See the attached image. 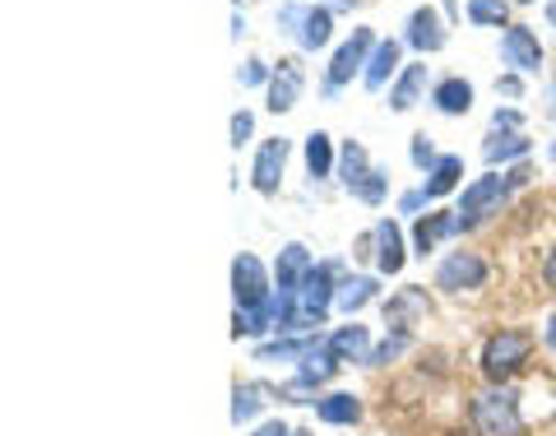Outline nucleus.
Listing matches in <instances>:
<instances>
[{
  "label": "nucleus",
  "mask_w": 556,
  "mask_h": 436,
  "mask_svg": "<svg viewBox=\"0 0 556 436\" xmlns=\"http://www.w3.org/2000/svg\"><path fill=\"white\" fill-rule=\"evenodd\" d=\"M334 298H339V288L329 284V265H316V270L302 278L298 292H288V321H283V329H311V325H320L329 316V307H334Z\"/></svg>",
  "instance_id": "obj_1"
},
{
  "label": "nucleus",
  "mask_w": 556,
  "mask_h": 436,
  "mask_svg": "<svg viewBox=\"0 0 556 436\" xmlns=\"http://www.w3.org/2000/svg\"><path fill=\"white\" fill-rule=\"evenodd\" d=\"M525 177H529L525 167H515L510 177H496V172H486V177H478L473 186L464 190V204L455 209V214H459V228H478V223H482L486 214H492V209H496L501 200L510 196V186H519Z\"/></svg>",
  "instance_id": "obj_2"
},
{
  "label": "nucleus",
  "mask_w": 556,
  "mask_h": 436,
  "mask_svg": "<svg viewBox=\"0 0 556 436\" xmlns=\"http://www.w3.org/2000/svg\"><path fill=\"white\" fill-rule=\"evenodd\" d=\"M533 358V335L525 329H501L482 348V372L486 381H510L515 372H525V362Z\"/></svg>",
  "instance_id": "obj_3"
},
{
  "label": "nucleus",
  "mask_w": 556,
  "mask_h": 436,
  "mask_svg": "<svg viewBox=\"0 0 556 436\" xmlns=\"http://www.w3.org/2000/svg\"><path fill=\"white\" fill-rule=\"evenodd\" d=\"M473 427L482 436H525V418H519L515 390H486L473 399Z\"/></svg>",
  "instance_id": "obj_4"
},
{
  "label": "nucleus",
  "mask_w": 556,
  "mask_h": 436,
  "mask_svg": "<svg viewBox=\"0 0 556 436\" xmlns=\"http://www.w3.org/2000/svg\"><path fill=\"white\" fill-rule=\"evenodd\" d=\"M232 292H237V311H251V307H265L274 298V288H269V274L265 265L251 256V251H241L232 260Z\"/></svg>",
  "instance_id": "obj_5"
},
{
  "label": "nucleus",
  "mask_w": 556,
  "mask_h": 436,
  "mask_svg": "<svg viewBox=\"0 0 556 436\" xmlns=\"http://www.w3.org/2000/svg\"><path fill=\"white\" fill-rule=\"evenodd\" d=\"M482 278H486V265L473 256V251H455V256H445L441 260V270H437V288L445 292H464V288H482Z\"/></svg>",
  "instance_id": "obj_6"
},
{
  "label": "nucleus",
  "mask_w": 556,
  "mask_h": 436,
  "mask_svg": "<svg viewBox=\"0 0 556 436\" xmlns=\"http://www.w3.org/2000/svg\"><path fill=\"white\" fill-rule=\"evenodd\" d=\"M283 163H288V139H283V135L265 139V149H260V159H255V167H251V186L260 190V196H274V190H278Z\"/></svg>",
  "instance_id": "obj_7"
},
{
  "label": "nucleus",
  "mask_w": 556,
  "mask_h": 436,
  "mask_svg": "<svg viewBox=\"0 0 556 436\" xmlns=\"http://www.w3.org/2000/svg\"><path fill=\"white\" fill-rule=\"evenodd\" d=\"M302 98V61H278L269 75V112H292Z\"/></svg>",
  "instance_id": "obj_8"
},
{
  "label": "nucleus",
  "mask_w": 556,
  "mask_h": 436,
  "mask_svg": "<svg viewBox=\"0 0 556 436\" xmlns=\"http://www.w3.org/2000/svg\"><path fill=\"white\" fill-rule=\"evenodd\" d=\"M367 47H371V33H367V28H357L353 38H348V42L334 51V61H329V89H339V84H348L362 65H367Z\"/></svg>",
  "instance_id": "obj_9"
},
{
  "label": "nucleus",
  "mask_w": 556,
  "mask_h": 436,
  "mask_svg": "<svg viewBox=\"0 0 556 436\" xmlns=\"http://www.w3.org/2000/svg\"><path fill=\"white\" fill-rule=\"evenodd\" d=\"M506 61L515 65V70H525V75H533V70H543V47H538V38L525 28V24H510L506 28Z\"/></svg>",
  "instance_id": "obj_10"
},
{
  "label": "nucleus",
  "mask_w": 556,
  "mask_h": 436,
  "mask_svg": "<svg viewBox=\"0 0 556 436\" xmlns=\"http://www.w3.org/2000/svg\"><path fill=\"white\" fill-rule=\"evenodd\" d=\"M316 270L311 265V251L302 247V241H292V247H283L278 251V265H274V274H278V292H298L302 288V278Z\"/></svg>",
  "instance_id": "obj_11"
},
{
  "label": "nucleus",
  "mask_w": 556,
  "mask_h": 436,
  "mask_svg": "<svg viewBox=\"0 0 556 436\" xmlns=\"http://www.w3.org/2000/svg\"><path fill=\"white\" fill-rule=\"evenodd\" d=\"M376 265L380 270H386V274H399V270H404V237H399V223L394 219H380L376 223Z\"/></svg>",
  "instance_id": "obj_12"
},
{
  "label": "nucleus",
  "mask_w": 556,
  "mask_h": 436,
  "mask_svg": "<svg viewBox=\"0 0 556 436\" xmlns=\"http://www.w3.org/2000/svg\"><path fill=\"white\" fill-rule=\"evenodd\" d=\"M329 353L339 362H367L371 358V339H367V325H343L329 335Z\"/></svg>",
  "instance_id": "obj_13"
},
{
  "label": "nucleus",
  "mask_w": 556,
  "mask_h": 436,
  "mask_svg": "<svg viewBox=\"0 0 556 436\" xmlns=\"http://www.w3.org/2000/svg\"><path fill=\"white\" fill-rule=\"evenodd\" d=\"M408 42L417 51H441L445 47V28H441V14L437 10H417L408 20Z\"/></svg>",
  "instance_id": "obj_14"
},
{
  "label": "nucleus",
  "mask_w": 556,
  "mask_h": 436,
  "mask_svg": "<svg viewBox=\"0 0 556 436\" xmlns=\"http://www.w3.org/2000/svg\"><path fill=\"white\" fill-rule=\"evenodd\" d=\"M339 368V358L329 353V344L320 339H311V348L302 353V368H298V381H306V386H320V381H329Z\"/></svg>",
  "instance_id": "obj_15"
},
{
  "label": "nucleus",
  "mask_w": 556,
  "mask_h": 436,
  "mask_svg": "<svg viewBox=\"0 0 556 436\" xmlns=\"http://www.w3.org/2000/svg\"><path fill=\"white\" fill-rule=\"evenodd\" d=\"M431 102H437L445 116H464L468 108H473V84H468V79H445V84H437Z\"/></svg>",
  "instance_id": "obj_16"
},
{
  "label": "nucleus",
  "mask_w": 556,
  "mask_h": 436,
  "mask_svg": "<svg viewBox=\"0 0 556 436\" xmlns=\"http://www.w3.org/2000/svg\"><path fill=\"white\" fill-rule=\"evenodd\" d=\"M450 233H459V214H427L422 223H417V251H437V241L441 237H450Z\"/></svg>",
  "instance_id": "obj_17"
},
{
  "label": "nucleus",
  "mask_w": 556,
  "mask_h": 436,
  "mask_svg": "<svg viewBox=\"0 0 556 436\" xmlns=\"http://www.w3.org/2000/svg\"><path fill=\"white\" fill-rule=\"evenodd\" d=\"M422 89H427V65H408L404 75H399V84L390 89V108H394V112H408Z\"/></svg>",
  "instance_id": "obj_18"
},
{
  "label": "nucleus",
  "mask_w": 556,
  "mask_h": 436,
  "mask_svg": "<svg viewBox=\"0 0 556 436\" xmlns=\"http://www.w3.org/2000/svg\"><path fill=\"white\" fill-rule=\"evenodd\" d=\"M399 70V42H376L371 61H367V89H386V79Z\"/></svg>",
  "instance_id": "obj_19"
},
{
  "label": "nucleus",
  "mask_w": 556,
  "mask_h": 436,
  "mask_svg": "<svg viewBox=\"0 0 556 436\" xmlns=\"http://www.w3.org/2000/svg\"><path fill=\"white\" fill-rule=\"evenodd\" d=\"M459 177H464V159H455V153H450V159H441L437 167H431V182L422 186V196H427V200H441V196H450V190L459 186Z\"/></svg>",
  "instance_id": "obj_20"
},
{
  "label": "nucleus",
  "mask_w": 556,
  "mask_h": 436,
  "mask_svg": "<svg viewBox=\"0 0 556 436\" xmlns=\"http://www.w3.org/2000/svg\"><path fill=\"white\" fill-rule=\"evenodd\" d=\"M316 413L325 418V423H334V427H348V423H357L362 418V404H357V395H325L320 404H316Z\"/></svg>",
  "instance_id": "obj_21"
},
{
  "label": "nucleus",
  "mask_w": 556,
  "mask_h": 436,
  "mask_svg": "<svg viewBox=\"0 0 556 436\" xmlns=\"http://www.w3.org/2000/svg\"><path fill=\"white\" fill-rule=\"evenodd\" d=\"M376 298V278H343L339 284V298H334V307L339 311H348V316H353V311H362Z\"/></svg>",
  "instance_id": "obj_22"
},
{
  "label": "nucleus",
  "mask_w": 556,
  "mask_h": 436,
  "mask_svg": "<svg viewBox=\"0 0 556 436\" xmlns=\"http://www.w3.org/2000/svg\"><path fill=\"white\" fill-rule=\"evenodd\" d=\"M329 33H334V20H329V10H316V5H311V10H306V20H302V28H298L302 47H306V51L325 47V42H329Z\"/></svg>",
  "instance_id": "obj_23"
},
{
  "label": "nucleus",
  "mask_w": 556,
  "mask_h": 436,
  "mask_svg": "<svg viewBox=\"0 0 556 436\" xmlns=\"http://www.w3.org/2000/svg\"><path fill=\"white\" fill-rule=\"evenodd\" d=\"M468 20L478 28H501L510 20V0H468Z\"/></svg>",
  "instance_id": "obj_24"
},
{
  "label": "nucleus",
  "mask_w": 556,
  "mask_h": 436,
  "mask_svg": "<svg viewBox=\"0 0 556 436\" xmlns=\"http://www.w3.org/2000/svg\"><path fill=\"white\" fill-rule=\"evenodd\" d=\"M269 386H237V404H232V418L237 423H251V418L269 404Z\"/></svg>",
  "instance_id": "obj_25"
},
{
  "label": "nucleus",
  "mask_w": 556,
  "mask_h": 436,
  "mask_svg": "<svg viewBox=\"0 0 556 436\" xmlns=\"http://www.w3.org/2000/svg\"><path fill=\"white\" fill-rule=\"evenodd\" d=\"M486 163H506V159H525L529 153V139L525 135H492L486 139Z\"/></svg>",
  "instance_id": "obj_26"
},
{
  "label": "nucleus",
  "mask_w": 556,
  "mask_h": 436,
  "mask_svg": "<svg viewBox=\"0 0 556 436\" xmlns=\"http://www.w3.org/2000/svg\"><path fill=\"white\" fill-rule=\"evenodd\" d=\"M329 163H334V149H329V135H325V130L306 135V167H311V177H329Z\"/></svg>",
  "instance_id": "obj_27"
},
{
  "label": "nucleus",
  "mask_w": 556,
  "mask_h": 436,
  "mask_svg": "<svg viewBox=\"0 0 556 436\" xmlns=\"http://www.w3.org/2000/svg\"><path fill=\"white\" fill-rule=\"evenodd\" d=\"M367 172H371V167H367V153H362V145H348V149H343V186L357 190L362 182H367Z\"/></svg>",
  "instance_id": "obj_28"
},
{
  "label": "nucleus",
  "mask_w": 556,
  "mask_h": 436,
  "mask_svg": "<svg viewBox=\"0 0 556 436\" xmlns=\"http://www.w3.org/2000/svg\"><path fill=\"white\" fill-rule=\"evenodd\" d=\"M353 196H357V200H367V204H380V200H386V172L371 167V172H367V182H362Z\"/></svg>",
  "instance_id": "obj_29"
},
{
  "label": "nucleus",
  "mask_w": 556,
  "mask_h": 436,
  "mask_svg": "<svg viewBox=\"0 0 556 436\" xmlns=\"http://www.w3.org/2000/svg\"><path fill=\"white\" fill-rule=\"evenodd\" d=\"M404 348H408V329H399L394 339H386L380 348H371V358H367V362H376V368H380V362H390V358L404 353Z\"/></svg>",
  "instance_id": "obj_30"
},
{
  "label": "nucleus",
  "mask_w": 556,
  "mask_h": 436,
  "mask_svg": "<svg viewBox=\"0 0 556 436\" xmlns=\"http://www.w3.org/2000/svg\"><path fill=\"white\" fill-rule=\"evenodd\" d=\"M251 130H255V116H251V112H237V116H232V145H247Z\"/></svg>",
  "instance_id": "obj_31"
},
{
  "label": "nucleus",
  "mask_w": 556,
  "mask_h": 436,
  "mask_svg": "<svg viewBox=\"0 0 556 436\" xmlns=\"http://www.w3.org/2000/svg\"><path fill=\"white\" fill-rule=\"evenodd\" d=\"M431 159H437V153H431V145H427V135H417V139H413V163H417V167H427Z\"/></svg>",
  "instance_id": "obj_32"
},
{
  "label": "nucleus",
  "mask_w": 556,
  "mask_h": 436,
  "mask_svg": "<svg viewBox=\"0 0 556 436\" xmlns=\"http://www.w3.org/2000/svg\"><path fill=\"white\" fill-rule=\"evenodd\" d=\"M241 84H265V61H247V70H241Z\"/></svg>",
  "instance_id": "obj_33"
},
{
  "label": "nucleus",
  "mask_w": 556,
  "mask_h": 436,
  "mask_svg": "<svg viewBox=\"0 0 556 436\" xmlns=\"http://www.w3.org/2000/svg\"><path fill=\"white\" fill-rule=\"evenodd\" d=\"M543 278H547V288L556 292V247H552V256L543 260Z\"/></svg>",
  "instance_id": "obj_34"
},
{
  "label": "nucleus",
  "mask_w": 556,
  "mask_h": 436,
  "mask_svg": "<svg viewBox=\"0 0 556 436\" xmlns=\"http://www.w3.org/2000/svg\"><path fill=\"white\" fill-rule=\"evenodd\" d=\"M255 436H292V432H288V427H283V423H265V427H260V432H255Z\"/></svg>",
  "instance_id": "obj_35"
},
{
  "label": "nucleus",
  "mask_w": 556,
  "mask_h": 436,
  "mask_svg": "<svg viewBox=\"0 0 556 436\" xmlns=\"http://www.w3.org/2000/svg\"><path fill=\"white\" fill-rule=\"evenodd\" d=\"M547 348L556 353V311H552V321H547Z\"/></svg>",
  "instance_id": "obj_36"
},
{
  "label": "nucleus",
  "mask_w": 556,
  "mask_h": 436,
  "mask_svg": "<svg viewBox=\"0 0 556 436\" xmlns=\"http://www.w3.org/2000/svg\"><path fill=\"white\" fill-rule=\"evenodd\" d=\"M547 20H552V28H556V0H552V5H547Z\"/></svg>",
  "instance_id": "obj_37"
},
{
  "label": "nucleus",
  "mask_w": 556,
  "mask_h": 436,
  "mask_svg": "<svg viewBox=\"0 0 556 436\" xmlns=\"http://www.w3.org/2000/svg\"><path fill=\"white\" fill-rule=\"evenodd\" d=\"M339 5H353V0H339Z\"/></svg>",
  "instance_id": "obj_38"
},
{
  "label": "nucleus",
  "mask_w": 556,
  "mask_h": 436,
  "mask_svg": "<svg viewBox=\"0 0 556 436\" xmlns=\"http://www.w3.org/2000/svg\"><path fill=\"white\" fill-rule=\"evenodd\" d=\"M552 159H556V145H552Z\"/></svg>",
  "instance_id": "obj_39"
},
{
  "label": "nucleus",
  "mask_w": 556,
  "mask_h": 436,
  "mask_svg": "<svg viewBox=\"0 0 556 436\" xmlns=\"http://www.w3.org/2000/svg\"><path fill=\"white\" fill-rule=\"evenodd\" d=\"M525 5H529V0H525Z\"/></svg>",
  "instance_id": "obj_40"
}]
</instances>
